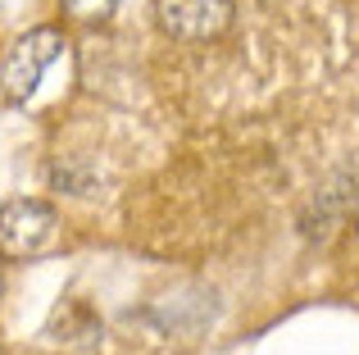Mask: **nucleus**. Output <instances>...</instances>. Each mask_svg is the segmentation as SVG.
Masks as SVG:
<instances>
[{"instance_id": "1", "label": "nucleus", "mask_w": 359, "mask_h": 355, "mask_svg": "<svg viewBox=\"0 0 359 355\" xmlns=\"http://www.w3.org/2000/svg\"><path fill=\"white\" fill-rule=\"evenodd\" d=\"M64 46L69 41H64L60 27H32V32H23L5 51V60H0V96L14 100V105H27L36 96V87H41L46 69L64 55Z\"/></svg>"}, {"instance_id": "2", "label": "nucleus", "mask_w": 359, "mask_h": 355, "mask_svg": "<svg viewBox=\"0 0 359 355\" xmlns=\"http://www.w3.org/2000/svg\"><path fill=\"white\" fill-rule=\"evenodd\" d=\"M60 246V214L36 196L0 205V260H36Z\"/></svg>"}, {"instance_id": "3", "label": "nucleus", "mask_w": 359, "mask_h": 355, "mask_svg": "<svg viewBox=\"0 0 359 355\" xmlns=\"http://www.w3.org/2000/svg\"><path fill=\"white\" fill-rule=\"evenodd\" d=\"M155 14L173 41H214L232 27L237 5L232 0H155Z\"/></svg>"}, {"instance_id": "4", "label": "nucleus", "mask_w": 359, "mask_h": 355, "mask_svg": "<svg viewBox=\"0 0 359 355\" xmlns=\"http://www.w3.org/2000/svg\"><path fill=\"white\" fill-rule=\"evenodd\" d=\"M73 18H109L118 9V0H64Z\"/></svg>"}, {"instance_id": "5", "label": "nucleus", "mask_w": 359, "mask_h": 355, "mask_svg": "<svg viewBox=\"0 0 359 355\" xmlns=\"http://www.w3.org/2000/svg\"><path fill=\"white\" fill-rule=\"evenodd\" d=\"M0 287H5V278H0Z\"/></svg>"}]
</instances>
